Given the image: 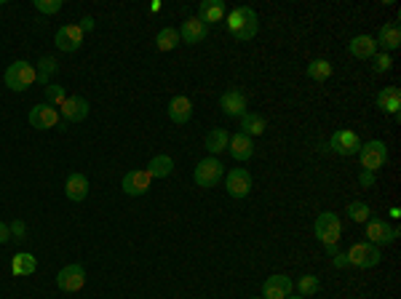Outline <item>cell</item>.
<instances>
[{
  "mask_svg": "<svg viewBox=\"0 0 401 299\" xmlns=\"http://www.w3.org/2000/svg\"><path fill=\"white\" fill-rule=\"evenodd\" d=\"M225 25H227V32L236 40L247 43V40H254L257 32H260V16H257V11L249 8V5H238L236 11H230Z\"/></svg>",
  "mask_w": 401,
  "mask_h": 299,
  "instance_id": "1",
  "label": "cell"
},
{
  "mask_svg": "<svg viewBox=\"0 0 401 299\" xmlns=\"http://www.w3.org/2000/svg\"><path fill=\"white\" fill-rule=\"evenodd\" d=\"M35 64H30L25 59H19V62H14V64H8V70L3 75V83L11 88V91H27V88H32L35 86Z\"/></svg>",
  "mask_w": 401,
  "mask_h": 299,
  "instance_id": "2",
  "label": "cell"
},
{
  "mask_svg": "<svg viewBox=\"0 0 401 299\" xmlns=\"http://www.w3.org/2000/svg\"><path fill=\"white\" fill-rule=\"evenodd\" d=\"M358 160H361V169H364V171H372V174L380 171V169L388 163V147H385V142H380V139L361 142Z\"/></svg>",
  "mask_w": 401,
  "mask_h": 299,
  "instance_id": "3",
  "label": "cell"
},
{
  "mask_svg": "<svg viewBox=\"0 0 401 299\" xmlns=\"http://www.w3.org/2000/svg\"><path fill=\"white\" fill-rule=\"evenodd\" d=\"M313 232L316 238L321 241V246H329V243H337L343 238V222L334 211H321L316 217V224H313Z\"/></svg>",
  "mask_w": 401,
  "mask_h": 299,
  "instance_id": "4",
  "label": "cell"
},
{
  "mask_svg": "<svg viewBox=\"0 0 401 299\" xmlns=\"http://www.w3.org/2000/svg\"><path fill=\"white\" fill-rule=\"evenodd\" d=\"M222 176H225V166H222V160L220 158H214V155H209V158H203L198 166H196V171H193V179H196V184L198 187H217L220 182H222Z\"/></svg>",
  "mask_w": 401,
  "mask_h": 299,
  "instance_id": "5",
  "label": "cell"
},
{
  "mask_svg": "<svg viewBox=\"0 0 401 299\" xmlns=\"http://www.w3.org/2000/svg\"><path fill=\"white\" fill-rule=\"evenodd\" d=\"M399 235H401L399 227H391V224L385 222V219H380V217H369L367 219V243H372L377 249L393 243Z\"/></svg>",
  "mask_w": 401,
  "mask_h": 299,
  "instance_id": "6",
  "label": "cell"
},
{
  "mask_svg": "<svg viewBox=\"0 0 401 299\" xmlns=\"http://www.w3.org/2000/svg\"><path fill=\"white\" fill-rule=\"evenodd\" d=\"M345 256H348V265L361 267V270L377 267V265L382 262V254H380V249L372 246V243H353L351 249L345 251Z\"/></svg>",
  "mask_w": 401,
  "mask_h": 299,
  "instance_id": "7",
  "label": "cell"
},
{
  "mask_svg": "<svg viewBox=\"0 0 401 299\" xmlns=\"http://www.w3.org/2000/svg\"><path fill=\"white\" fill-rule=\"evenodd\" d=\"M329 150L337 152V155H345V158L358 155V150H361V136H358L356 131L340 128V131L332 134V139H329Z\"/></svg>",
  "mask_w": 401,
  "mask_h": 299,
  "instance_id": "8",
  "label": "cell"
},
{
  "mask_svg": "<svg viewBox=\"0 0 401 299\" xmlns=\"http://www.w3.org/2000/svg\"><path fill=\"white\" fill-rule=\"evenodd\" d=\"M225 190L230 198L241 200L251 193V174L247 169H233L225 174Z\"/></svg>",
  "mask_w": 401,
  "mask_h": 299,
  "instance_id": "9",
  "label": "cell"
},
{
  "mask_svg": "<svg viewBox=\"0 0 401 299\" xmlns=\"http://www.w3.org/2000/svg\"><path fill=\"white\" fill-rule=\"evenodd\" d=\"M56 286H59L62 291H67V294L80 291V289L86 286V270H83L80 265H67V267H62V270L56 273Z\"/></svg>",
  "mask_w": 401,
  "mask_h": 299,
  "instance_id": "10",
  "label": "cell"
},
{
  "mask_svg": "<svg viewBox=\"0 0 401 299\" xmlns=\"http://www.w3.org/2000/svg\"><path fill=\"white\" fill-rule=\"evenodd\" d=\"M83 29L78 25H65L56 29V35H54V43H56V49L65 51V53H73L83 46Z\"/></svg>",
  "mask_w": 401,
  "mask_h": 299,
  "instance_id": "11",
  "label": "cell"
},
{
  "mask_svg": "<svg viewBox=\"0 0 401 299\" xmlns=\"http://www.w3.org/2000/svg\"><path fill=\"white\" fill-rule=\"evenodd\" d=\"M150 182H152V176L148 174V169H134V171H128V174L124 176L121 187H124L126 195L139 198V195H145V193L150 190Z\"/></svg>",
  "mask_w": 401,
  "mask_h": 299,
  "instance_id": "12",
  "label": "cell"
},
{
  "mask_svg": "<svg viewBox=\"0 0 401 299\" xmlns=\"http://www.w3.org/2000/svg\"><path fill=\"white\" fill-rule=\"evenodd\" d=\"M295 289V280L289 275H271L262 283V299H286Z\"/></svg>",
  "mask_w": 401,
  "mask_h": 299,
  "instance_id": "13",
  "label": "cell"
},
{
  "mask_svg": "<svg viewBox=\"0 0 401 299\" xmlns=\"http://www.w3.org/2000/svg\"><path fill=\"white\" fill-rule=\"evenodd\" d=\"M220 110L225 112L227 118H244L249 110H247V94L238 91V88H230L220 97Z\"/></svg>",
  "mask_w": 401,
  "mask_h": 299,
  "instance_id": "14",
  "label": "cell"
},
{
  "mask_svg": "<svg viewBox=\"0 0 401 299\" xmlns=\"http://www.w3.org/2000/svg\"><path fill=\"white\" fill-rule=\"evenodd\" d=\"M59 123V110L56 107H51V104H35L32 110H30V125L32 128H38V131H49L54 125Z\"/></svg>",
  "mask_w": 401,
  "mask_h": 299,
  "instance_id": "15",
  "label": "cell"
},
{
  "mask_svg": "<svg viewBox=\"0 0 401 299\" xmlns=\"http://www.w3.org/2000/svg\"><path fill=\"white\" fill-rule=\"evenodd\" d=\"M176 32H179V40H182V43L196 46V43H203V40H206L209 27L203 25L198 16H190V19H185V22H182V27H179Z\"/></svg>",
  "mask_w": 401,
  "mask_h": 299,
  "instance_id": "16",
  "label": "cell"
},
{
  "mask_svg": "<svg viewBox=\"0 0 401 299\" xmlns=\"http://www.w3.org/2000/svg\"><path fill=\"white\" fill-rule=\"evenodd\" d=\"M375 43H377V49H382L385 53L401 49V25L399 22H388V25L380 27Z\"/></svg>",
  "mask_w": 401,
  "mask_h": 299,
  "instance_id": "17",
  "label": "cell"
},
{
  "mask_svg": "<svg viewBox=\"0 0 401 299\" xmlns=\"http://www.w3.org/2000/svg\"><path fill=\"white\" fill-rule=\"evenodd\" d=\"M89 112H91V107H89V101L83 99V97H67L65 104H62V118H65L67 123H80V121H86Z\"/></svg>",
  "mask_w": 401,
  "mask_h": 299,
  "instance_id": "18",
  "label": "cell"
},
{
  "mask_svg": "<svg viewBox=\"0 0 401 299\" xmlns=\"http://www.w3.org/2000/svg\"><path fill=\"white\" fill-rule=\"evenodd\" d=\"M377 110L382 112H391V115H399V107H401V88L399 86H385L377 91Z\"/></svg>",
  "mask_w": 401,
  "mask_h": 299,
  "instance_id": "19",
  "label": "cell"
},
{
  "mask_svg": "<svg viewBox=\"0 0 401 299\" xmlns=\"http://www.w3.org/2000/svg\"><path fill=\"white\" fill-rule=\"evenodd\" d=\"M166 112H169L172 123H179V125L190 123V118H193V101L187 99V97H172Z\"/></svg>",
  "mask_w": 401,
  "mask_h": 299,
  "instance_id": "20",
  "label": "cell"
},
{
  "mask_svg": "<svg viewBox=\"0 0 401 299\" xmlns=\"http://www.w3.org/2000/svg\"><path fill=\"white\" fill-rule=\"evenodd\" d=\"M65 195L73 200V203H80V200L89 198V179H86V174L73 171V174L67 176V182H65Z\"/></svg>",
  "mask_w": 401,
  "mask_h": 299,
  "instance_id": "21",
  "label": "cell"
},
{
  "mask_svg": "<svg viewBox=\"0 0 401 299\" xmlns=\"http://www.w3.org/2000/svg\"><path fill=\"white\" fill-rule=\"evenodd\" d=\"M227 152H230L236 160H249L251 155H254V139L238 131V134L230 136V142H227Z\"/></svg>",
  "mask_w": 401,
  "mask_h": 299,
  "instance_id": "22",
  "label": "cell"
},
{
  "mask_svg": "<svg viewBox=\"0 0 401 299\" xmlns=\"http://www.w3.org/2000/svg\"><path fill=\"white\" fill-rule=\"evenodd\" d=\"M198 19L203 25H217L225 19V3L222 0H203L198 5Z\"/></svg>",
  "mask_w": 401,
  "mask_h": 299,
  "instance_id": "23",
  "label": "cell"
},
{
  "mask_svg": "<svg viewBox=\"0 0 401 299\" xmlns=\"http://www.w3.org/2000/svg\"><path fill=\"white\" fill-rule=\"evenodd\" d=\"M348 51H351V56H356V59H372L377 53V43L372 35H356V38H351V43H348Z\"/></svg>",
  "mask_w": 401,
  "mask_h": 299,
  "instance_id": "24",
  "label": "cell"
},
{
  "mask_svg": "<svg viewBox=\"0 0 401 299\" xmlns=\"http://www.w3.org/2000/svg\"><path fill=\"white\" fill-rule=\"evenodd\" d=\"M35 270H38V259H35L32 254H27V251H19V254H14V256H11V273L16 275V278L32 275Z\"/></svg>",
  "mask_w": 401,
  "mask_h": 299,
  "instance_id": "25",
  "label": "cell"
},
{
  "mask_svg": "<svg viewBox=\"0 0 401 299\" xmlns=\"http://www.w3.org/2000/svg\"><path fill=\"white\" fill-rule=\"evenodd\" d=\"M35 73H38V77H35L38 86H49L51 77L59 73V62H56V56H41Z\"/></svg>",
  "mask_w": 401,
  "mask_h": 299,
  "instance_id": "26",
  "label": "cell"
},
{
  "mask_svg": "<svg viewBox=\"0 0 401 299\" xmlns=\"http://www.w3.org/2000/svg\"><path fill=\"white\" fill-rule=\"evenodd\" d=\"M172 171H174V160H172V155H155V158H150V166H148V174L152 176V179H166V176H172Z\"/></svg>",
  "mask_w": 401,
  "mask_h": 299,
  "instance_id": "27",
  "label": "cell"
},
{
  "mask_svg": "<svg viewBox=\"0 0 401 299\" xmlns=\"http://www.w3.org/2000/svg\"><path fill=\"white\" fill-rule=\"evenodd\" d=\"M227 142H230V134H227L225 128H211L209 134H206V150H209V155H220V152H227Z\"/></svg>",
  "mask_w": 401,
  "mask_h": 299,
  "instance_id": "28",
  "label": "cell"
},
{
  "mask_svg": "<svg viewBox=\"0 0 401 299\" xmlns=\"http://www.w3.org/2000/svg\"><path fill=\"white\" fill-rule=\"evenodd\" d=\"M265 128H268V123H265V118L260 115V112H247L244 118H241V134H247V136H262L265 134Z\"/></svg>",
  "mask_w": 401,
  "mask_h": 299,
  "instance_id": "29",
  "label": "cell"
},
{
  "mask_svg": "<svg viewBox=\"0 0 401 299\" xmlns=\"http://www.w3.org/2000/svg\"><path fill=\"white\" fill-rule=\"evenodd\" d=\"M334 73V67H332V62L329 59H313L310 64H308V77L310 80H316V83H324L329 80Z\"/></svg>",
  "mask_w": 401,
  "mask_h": 299,
  "instance_id": "30",
  "label": "cell"
},
{
  "mask_svg": "<svg viewBox=\"0 0 401 299\" xmlns=\"http://www.w3.org/2000/svg\"><path fill=\"white\" fill-rule=\"evenodd\" d=\"M182 40H179V32H176V27H163L161 32H158V38H155V46L158 51H174Z\"/></svg>",
  "mask_w": 401,
  "mask_h": 299,
  "instance_id": "31",
  "label": "cell"
},
{
  "mask_svg": "<svg viewBox=\"0 0 401 299\" xmlns=\"http://www.w3.org/2000/svg\"><path fill=\"white\" fill-rule=\"evenodd\" d=\"M345 214L351 217L353 222H361V224L372 217V211H369V206H367L364 200H351V203H348V208H345Z\"/></svg>",
  "mask_w": 401,
  "mask_h": 299,
  "instance_id": "32",
  "label": "cell"
},
{
  "mask_svg": "<svg viewBox=\"0 0 401 299\" xmlns=\"http://www.w3.org/2000/svg\"><path fill=\"white\" fill-rule=\"evenodd\" d=\"M65 99H67L65 86H56V83H49V86H46V104H51V107H62Z\"/></svg>",
  "mask_w": 401,
  "mask_h": 299,
  "instance_id": "33",
  "label": "cell"
},
{
  "mask_svg": "<svg viewBox=\"0 0 401 299\" xmlns=\"http://www.w3.org/2000/svg\"><path fill=\"white\" fill-rule=\"evenodd\" d=\"M297 291H300V297H313L319 291V278L310 273L302 275L300 280H297Z\"/></svg>",
  "mask_w": 401,
  "mask_h": 299,
  "instance_id": "34",
  "label": "cell"
},
{
  "mask_svg": "<svg viewBox=\"0 0 401 299\" xmlns=\"http://www.w3.org/2000/svg\"><path fill=\"white\" fill-rule=\"evenodd\" d=\"M372 62H375V64H372L375 73H391V67H393V59H391V53H385V51H382V53H375Z\"/></svg>",
  "mask_w": 401,
  "mask_h": 299,
  "instance_id": "35",
  "label": "cell"
},
{
  "mask_svg": "<svg viewBox=\"0 0 401 299\" xmlns=\"http://www.w3.org/2000/svg\"><path fill=\"white\" fill-rule=\"evenodd\" d=\"M35 5V11H41V14H56V11H62V0H35L32 3Z\"/></svg>",
  "mask_w": 401,
  "mask_h": 299,
  "instance_id": "36",
  "label": "cell"
},
{
  "mask_svg": "<svg viewBox=\"0 0 401 299\" xmlns=\"http://www.w3.org/2000/svg\"><path fill=\"white\" fill-rule=\"evenodd\" d=\"M11 227V241H16V243H22L27 238V224L22 219H14V222L8 224Z\"/></svg>",
  "mask_w": 401,
  "mask_h": 299,
  "instance_id": "37",
  "label": "cell"
},
{
  "mask_svg": "<svg viewBox=\"0 0 401 299\" xmlns=\"http://www.w3.org/2000/svg\"><path fill=\"white\" fill-rule=\"evenodd\" d=\"M358 184H361V187H372V184H375V174L361 169V174H358Z\"/></svg>",
  "mask_w": 401,
  "mask_h": 299,
  "instance_id": "38",
  "label": "cell"
},
{
  "mask_svg": "<svg viewBox=\"0 0 401 299\" xmlns=\"http://www.w3.org/2000/svg\"><path fill=\"white\" fill-rule=\"evenodd\" d=\"M8 241H11V227H8L5 222H0V246L8 243Z\"/></svg>",
  "mask_w": 401,
  "mask_h": 299,
  "instance_id": "39",
  "label": "cell"
},
{
  "mask_svg": "<svg viewBox=\"0 0 401 299\" xmlns=\"http://www.w3.org/2000/svg\"><path fill=\"white\" fill-rule=\"evenodd\" d=\"M332 265L334 267H348V256L340 251V254H334V259H332Z\"/></svg>",
  "mask_w": 401,
  "mask_h": 299,
  "instance_id": "40",
  "label": "cell"
},
{
  "mask_svg": "<svg viewBox=\"0 0 401 299\" xmlns=\"http://www.w3.org/2000/svg\"><path fill=\"white\" fill-rule=\"evenodd\" d=\"M80 29H83V32H91V29H94V19H91V16H83V19H80Z\"/></svg>",
  "mask_w": 401,
  "mask_h": 299,
  "instance_id": "41",
  "label": "cell"
},
{
  "mask_svg": "<svg viewBox=\"0 0 401 299\" xmlns=\"http://www.w3.org/2000/svg\"><path fill=\"white\" fill-rule=\"evenodd\" d=\"M326 249V254H329V256H334V254H340V249H337V243H329V246H324Z\"/></svg>",
  "mask_w": 401,
  "mask_h": 299,
  "instance_id": "42",
  "label": "cell"
},
{
  "mask_svg": "<svg viewBox=\"0 0 401 299\" xmlns=\"http://www.w3.org/2000/svg\"><path fill=\"white\" fill-rule=\"evenodd\" d=\"M401 217V208L399 206H393V208H391V219H399Z\"/></svg>",
  "mask_w": 401,
  "mask_h": 299,
  "instance_id": "43",
  "label": "cell"
},
{
  "mask_svg": "<svg viewBox=\"0 0 401 299\" xmlns=\"http://www.w3.org/2000/svg\"><path fill=\"white\" fill-rule=\"evenodd\" d=\"M286 299H305V297H300V294H297V297H292V294H289V297H286Z\"/></svg>",
  "mask_w": 401,
  "mask_h": 299,
  "instance_id": "44",
  "label": "cell"
},
{
  "mask_svg": "<svg viewBox=\"0 0 401 299\" xmlns=\"http://www.w3.org/2000/svg\"><path fill=\"white\" fill-rule=\"evenodd\" d=\"M249 299H262V297H249Z\"/></svg>",
  "mask_w": 401,
  "mask_h": 299,
  "instance_id": "45",
  "label": "cell"
},
{
  "mask_svg": "<svg viewBox=\"0 0 401 299\" xmlns=\"http://www.w3.org/2000/svg\"><path fill=\"white\" fill-rule=\"evenodd\" d=\"M198 299H203V297H198Z\"/></svg>",
  "mask_w": 401,
  "mask_h": 299,
  "instance_id": "46",
  "label": "cell"
}]
</instances>
